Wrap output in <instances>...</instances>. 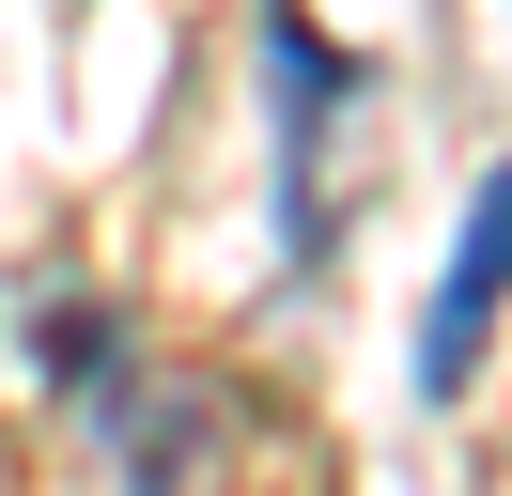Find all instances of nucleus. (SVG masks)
Masks as SVG:
<instances>
[{
	"instance_id": "nucleus-1",
	"label": "nucleus",
	"mask_w": 512,
	"mask_h": 496,
	"mask_svg": "<svg viewBox=\"0 0 512 496\" xmlns=\"http://www.w3.org/2000/svg\"><path fill=\"white\" fill-rule=\"evenodd\" d=\"M497 310H512V171H481V202H466V248H450L435 310H419V403H450V388L481 372Z\"/></svg>"
},
{
	"instance_id": "nucleus-2",
	"label": "nucleus",
	"mask_w": 512,
	"mask_h": 496,
	"mask_svg": "<svg viewBox=\"0 0 512 496\" xmlns=\"http://www.w3.org/2000/svg\"><path fill=\"white\" fill-rule=\"evenodd\" d=\"M264 93H280V264L311 279V264H326V217H311V140H326V109H342V47H326L311 16H264Z\"/></svg>"
}]
</instances>
